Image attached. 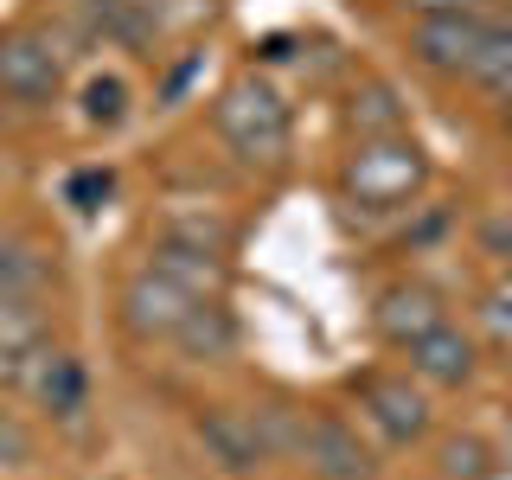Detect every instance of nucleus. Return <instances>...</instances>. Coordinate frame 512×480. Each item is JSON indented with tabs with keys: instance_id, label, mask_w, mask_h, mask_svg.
<instances>
[{
	"instance_id": "obj_1",
	"label": "nucleus",
	"mask_w": 512,
	"mask_h": 480,
	"mask_svg": "<svg viewBox=\"0 0 512 480\" xmlns=\"http://www.w3.org/2000/svg\"><path fill=\"white\" fill-rule=\"evenodd\" d=\"M212 135L224 141V154L237 167L282 173L288 154H295V109L263 71H244L212 96Z\"/></svg>"
},
{
	"instance_id": "obj_2",
	"label": "nucleus",
	"mask_w": 512,
	"mask_h": 480,
	"mask_svg": "<svg viewBox=\"0 0 512 480\" xmlns=\"http://www.w3.org/2000/svg\"><path fill=\"white\" fill-rule=\"evenodd\" d=\"M340 192L346 205L359 212H410L416 199L429 192V154L423 141L410 135H372V141H352L340 160Z\"/></svg>"
},
{
	"instance_id": "obj_3",
	"label": "nucleus",
	"mask_w": 512,
	"mask_h": 480,
	"mask_svg": "<svg viewBox=\"0 0 512 480\" xmlns=\"http://www.w3.org/2000/svg\"><path fill=\"white\" fill-rule=\"evenodd\" d=\"M77 52H64L52 26H13L0 32V96L20 109H52L64 96V71Z\"/></svg>"
},
{
	"instance_id": "obj_4",
	"label": "nucleus",
	"mask_w": 512,
	"mask_h": 480,
	"mask_svg": "<svg viewBox=\"0 0 512 480\" xmlns=\"http://www.w3.org/2000/svg\"><path fill=\"white\" fill-rule=\"evenodd\" d=\"M71 32L84 52H135L148 58L167 32V7L160 0H77Z\"/></svg>"
},
{
	"instance_id": "obj_5",
	"label": "nucleus",
	"mask_w": 512,
	"mask_h": 480,
	"mask_svg": "<svg viewBox=\"0 0 512 480\" xmlns=\"http://www.w3.org/2000/svg\"><path fill=\"white\" fill-rule=\"evenodd\" d=\"M352 397H359V416L391 448L423 442L429 423H436V410H429V384H416L410 372H359V378H352Z\"/></svg>"
},
{
	"instance_id": "obj_6",
	"label": "nucleus",
	"mask_w": 512,
	"mask_h": 480,
	"mask_svg": "<svg viewBox=\"0 0 512 480\" xmlns=\"http://www.w3.org/2000/svg\"><path fill=\"white\" fill-rule=\"evenodd\" d=\"M295 461H301L314 480H378L372 448H365V436L346 423L340 410H301Z\"/></svg>"
},
{
	"instance_id": "obj_7",
	"label": "nucleus",
	"mask_w": 512,
	"mask_h": 480,
	"mask_svg": "<svg viewBox=\"0 0 512 480\" xmlns=\"http://www.w3.org/2000/svg\"><path fill=\"white\" fill-rule=\"evenodd\" d=\"M192 301H199V295H186L180 282H167L160 269L141 263L135 276L122 282L116 314H122V333H128V340H141V346H167L173 333H180V320L192 314Z\"/></svg>"
},
{
	"instance_id": "obj_8",
	"label": "nucleus",
	"mask_w": 512,
	"mask_h": 480,
	"mask_svg": "<svg viewBox=\"0 0 512 480\" xmlns=\"http://www.w3.org/2000/svg\"><path fill=\"white\" fill-rule=\"evenodd\" d=\"M192 436H199L205 448V461H212L218 474H231V480H244L256 474L269 455H276V442H269V429H263V410H231V404H212V410H199V423H192Z\"/></svg>"
},
{
	"instance_id": "obj_9",
	"label": "nucleus",
	"mask_w": 512,
	"mask_h": 480,
	"mask_svg": "<svg viewBox=\"0 0 512 480\" xmlns=\"http://www.w3.org/2000/svg\"><path fill=\"white\" fill-rule=\"evenodd\" d=\"M13 384H20L52 423H77V416L90 410V372H84V359H77L71 346H45Z\"/></svg>"
},
{
	"instance_id": "obj_10",
	"label": "nucleus",
	"mask_w": 512,
	"mask_h": 480,
	"mask_svg": "<svg viewBox=\"0 0 512 480\" xmlns=\"http://www.w3.org/2000/svg\"><path fill=\"white\" fill-rule=\"evenodd\" d=\"M487 13H442V20H410V58L436 77H468V64L487 39Z\"/></svg>"
},
{
	"instance_id": "obj_11",
	"label": "nucleus",
	"mask_w": 512,
	"mask_h": 480,
	"mask_svg": "<svg viewBox=\"0 0 512 480\" xmlns=\"http://www.w3.org/2000/svg\"><path fill=\"white\" fill-rule=\"evenodd\" d=\"M448 320V301H442V288H429V282H416V276H404V282H391V288H378V301H372V333L384 346H416L423 333H436Z\"/></svg>"
},
{
	"instance_id": "obj_12",
	"label": "nucleus",
	"mask_w": 512,
	"mask_h": 480,
	"mask_svg": "<svg viewBox=\"0 0 512 480\" xmlns=\"http://www.w3.org/2000/svg\"><path fill=\"white\" fill-rule=\"evenodd\" d=\"M404 359H410V378L429 384V391H461V384H474V372H480V346L455 320H442L436 333H423L416 346H404Z\"/></svg>"
},
{
	"instance_id": "obj_13",
	"label": "nucleus",
	"mask_w": 512,
	"mask_h": 480,
	"mask_svg": "<svg viewBox=\"0 0 512 480\" xmlns=\"http://www.w3.org/2000/svg\"><path fill=\"white\" fill-rule=\"evenodd\" d=\"M58 288V250H45L32 231H0V295L45 301Z\"/></svg>"
},
{
	"instance_id": "obj_14",
	"label": "nucleus",
	"mask_w": 512,
	"mask_h": 480,
	"mask_svg": "<svg viewBox=\"0 0 512 480\" xmlns=\"http://www.w3.org/2000/svg\"><path fill=\"white\" fill-rule=\"evenodd\" d=\"M237 340H244V327H237V314H231V301L224 295H205V301H192V314L180 320V333H173V352L192 365H218V359H231Z\"/></svg>"
},
{
	"instance_id": "obj_15",
	"label": "nucleus",
	"mask_w": 512,
	"mask_h": 480,
	"mask_svg": "<svg viewBox=\"0 0 512 480\" xmlns=\"http://www.w3.org/2000/svg\"><path fill=\"white\" fill-rule=\"evenodd\" d=\"M340 122L352 141H372V135H404L410 116H404V96H397V84H384V77H359V84L346 90L340 103Z\"/></svg>"
},
{
	"instance_id": "obj_16",
	"label": "nucleus",
	"mask_w": 512,
	"mask_h": 480,
	"mask_svg": "<svg viewBox=\"0 0 512 480\" xmlns=\"http://www.w3.org/2000/svg\"><path fill=\"white\" fill-rule=\"evenodd\" d=\"M148 269H160L167 282H180L186 295H224L231 288V263L224 256H205V250H186V244H167V237H148V256H141Z\"/></svg>"
},
{
	"instance_id": "obj_17",
	"label": "nucleus",
	"mask_w": 512,
	"mask_h": 480,
	"mask_svg": "<svg viewBox=\"0 0 512 480\" xmlns=\"http://www.w3.org/2000/svg\"><path fill=\"white\" fill-rule=\"evenodd\" d=\"M45 346H52V320L39 314V301H7L0 295V378L13 384Z\"/></svg>"
},
{
	"instance_id": "obj_18",
	"label": "nucleus",
	"mask_w": 512,
	"mask_h": 480,
	"mask_svg": "<svg viewBox=\"0 0 512 480\" xmlns=\"http://www.w3.org/2000/svg\"><path fill=\"white\" fill-rule=\"evenodd\" d=\"M154 237H167V244H186V250H205V256H224L231 263L237 250V224L218 218V212H199V205H180V212H167L154 224Z\"/></svg>"
},
{
	"instance_id": "obj_19",
	"label": "nucleus",
	"mask_w": 512,
	"mask_h": 480,
	"mask_svg": "<svg viewBox=\"0 0 512 480\" xmlns=\"http://www.w3.org/2000/svg\"><path fill=\"white\" fill-rule=\"evenodd\" d=\"M468 84H480L487 96L512 103V13H493L487 20V39H480V52L468 64Z\"/></svg>"
},
{
	"instance_id": "obj_20",
	"label": "nucleus",
	"mask_w": 512,
	"mask_h": 480,
	"mask_svg": "<svg viewBox=\"0 0 512 480\" xmlns=\"http://www.w3.org/2000/svg\"><path fill=\"white\" fill-rule=\"evenodd\" d=\"M128 103H135V90H128L122 71H90L84 84H77V116H84V128H122L128 122Z\"/></svg>"
},
{
	"instance_id": "obj_21",
	"label": "nucleus",
	"mask_w": 512,
	"mask_h": 480,
	"mask_svg": "<svg viewBox=\"0 0 512 480\" xmlns=\"http://www.w3.org/2000/svg\"><path fill=\"white\" fill-rule=\"evenodd\" d=\"M442 480H493V455L480 436H455L442 442Z\"/></svg>"
},
{
	"instance_id": "obj_22",
	"label": "nucleus",
	"mask_w": 512,
	"mask_h": 480,
	"mask_svg": "<svg viewBox=\"0 0 512 480\" xmlns=\"http://www.w3.org/2000/svg\"><path fill=\"white\" fill-rule=\"evenodd\" d=\"M109 192H116V173H109V167H77L71 180H64V199H71V212H96Z\"/></svg>"
},
{
	"instance_id": "obj_23",
	"label": "nucleus",
	"mask_w": 512,
	"mask_h": 480,
	"mask_svg": "<svg viewBox=\"0 0 512 480\" xmlns=\"http://www.w3.org/2000/svg\"><path fill=\"white\" fill-rule=\"evenodd\" d=\"M32 461V429L20 423V410L0 404V468H26Z\"/></svg>"
},
{
	"instance_id": "obj_24",
	"label": "nucleus",
	"mask_w": 512,
	"mask_h": 480,
	"mask_svg": "<svg viewBox=\"0 0 512 480\" xmlns=\"http://www.w3.org/2000/svg\"><path fill=\"white\" fill-rule=\"evenodd\" d=\"M474 244L493 256V263H512V212H487L474 224Z\"/></svg>"
},
{
	"instance_id": "obj_25",
	"label": "nucleus",
	"mask_w": 512,
	"mask_h": 480,
	"mask_svg": "<svg viewBox=\"0 0 512 480\" xmlns=\"http://www.w3.org/2000/svg\"><path fill=\"white\" fill-rule=\"evenodd\" d=\"M480 320H487L493 340H506V346H512V288H506V282H493L487 295H480Z\"/></svg>"
},
{
	"instance_id": "obj_26",
	"label": "nucleus",
	"mask_w": 512,
	"mask_h": 480,
	"mask_svg": "<svg viewBox=\"0 0 512 480\" xmlns=\"http://www.w3.org/2000/svg\"><path fill=\"white\" fill-rule=\"evenodd\" d=\"M493 0H397V13L410 20H442V13H487Z\"/></svg>"
},
{
	"instance_id": "obj_27",
	"label": "nucleus",
	"mask_w": 512,
	"mask_h": 480,
	"mask_svg": "<svg viewBox=\"0 0 512 480\" xmlns=\"http://www.w3.org/2000/svg\"><path fill=\"white\" fill-rule=\"evenodd\" d=\"M500 282H506V288H512V263H500Z\"/></svg>"
},
{
	"instance_id": "obj_28",
	"label": "nucleus",
	"mask_w": 512,
	"mask_h": 480,
	"mask_svg": "<svg viewBox=\"0 0 512 480\" xmlns=\"http://www.w3.org/2000/svg\"><path fill=\"white\" fill-rule=\"evenodd\" d=\"M160 7H167V0H160Z\"/></svg>"
}]
</instances>
